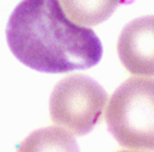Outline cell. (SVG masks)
<instances>
[{
    "mask_svg": "<svg viewBox=\"0 0 154 152\" xmlns=\"http://www.w3.org/2000/svg\"><path fill=\"white\" fill-rule=\"evenodd\" d=\"M108 94L97 82L82 74L60 80L50 97L53 123L76 135L89 133L100 120Z\"/></svg>",
    "mask_w": 154,
    "mask_h": 152,
    "instance_id": "obj_3",
    "label": "cell"
},
{
    "mask_svg": "<svg viewBox=\"0 0 154 152\" xmlns=\"http://www.w3.org/2000/svg\"><path fill=\"white\" fill-rule=\"evenodd\" d=\"M5 34L15 57L39 72L88 69L103 56L94 31L71 21L54 0L20 2L10 16Z\"/></svg>",
    "mask_w": 154,
    "mask_h": 152,
    "instance_id": "obj_1",
    "label": "cell"
},
{
    "mask_svg": "<svg viewBox=\"0 0 154 152\" xmlns=\"http://www.w3.org/2000/svg\"><path fill=\"white\" fill-rule=\"evenodd\" d=\"M106 122L120 146L154 151V78L122 82L110 99Z\"/></svg>",
    "mask_w": 154,
    "mask_h": 152,
    "instance_id": "obj_2",
    "label": "cell"
},
{
    "mask_svg": "<svg viewBox=\"0 0 154 152\" xmlns=\"http://www.w3.org/2000/svg\"><path fill=\"white\" fill-rule=\"evenodd\" d=\"M108 3L103 2V5L99 8H97V9H93V8H90V9L79 8L76 5V2H74V5H77V8L70 7L66 2H60V5L66 7V11L68 12V13L72 14L73 19H75V20L78 19L82 22H86V21L96 22L95 19H97V21H101V20L108 18L110 13H112L114 8L117 5V3H110L109 5H108Z\"/></svg>",
    "mask_w": 154,
    "mask_h": 152,
    "instance_id": "obj_6",
    "label": "cell"
},
{
    "mask_svg": "<svg viewBox=\"0 0 154 152\" xmlns=\"http://www.w3.org/2000/svg\"><path fill=\"white\" fill-rule=\"evenodd\" d=\"M17 152H79L75 137L58 127H47L32 132Z\"/></svg>",
    "mask_w": 154,
    "mask_h": 152,
    "instance_id": "obj_5",
    "label": "cell"
},
{
    "mask_svg": "<svg viewBox=\"0 0 154 152\" xmlns=\"http://www.w3.org/2000/svg\"><path fill=\"white\" fill-rule=\"evenodd\" d=\"M117 52L128 72L154 76V16H143L129 22L120 32Z\"/></svg>",
    "mask_w": 154,
    "mask_h": 152,
    "instance_id": "obj_4",
    "label": "cell"
},
{
    "mask_svg": "<svg viewBox=\"0 0 154 152\" xmlns=\"http://www.w3.org/2000/svg\"><path fill=\"white\" fill-rule=\"evenodd\" d=\"M119 152H140V151H129V150H124V151H119Z\"/></svg>",
    "mask_w": 154,
    "mask_h": 152,
    "instance_id": "obj_7",
    "label": "cell"
}]
</instances>
